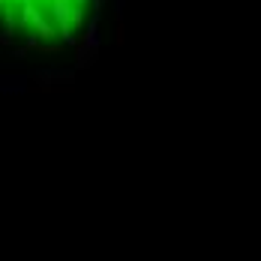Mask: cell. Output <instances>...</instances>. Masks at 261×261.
<instances>
[{
    "label": "cell",
    "instance_id": "obj_1",
    "mask_svg": "<svg viewBox=\"0 0 261 261\" xmlns=\"http://www.w3.org/2000/svg\"><path fill=\"white\" fill-rule=\"evenodd\" d=\"M93 0H0V27L33 45H63L81 33Z\"/></svg>",
    "mask_w": 261,
    "mask_h": 261
}]
</instances>
